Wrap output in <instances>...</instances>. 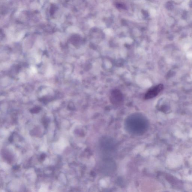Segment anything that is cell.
<instances>
[{"mask_svg":"<svg viewBox=\"0 0 192 192\" xmlns=\"http://www.w3.org/2000/svg\"><path fill=\"white\" fill-rule=\"evenodd\" d=\"M125 126L127 131L132 134L141 135L146 131L148 123L142 117L133 116L127 119Z\"/></svg>","mask_w":192,"mask_h":192,"instance_id":"6da1fadb","label":"cell"},{"mask_svg":"<svg viewBox=\"0 0 192 192\" xmlns=\"http://www.w3.org/2000/svg\"><path fill=\"white\" fill-rule=\"evenodd\" d=\"M164 86L162 84L156 86L153 88L150 89L147 93L146 94L145 98L146 99H149L154 98L163 90Z\"/></svg>","mask_w":192,"mask_h":192,"instance_id":"7a4b0ae2","label":"cell"},{"mask_svg":"<svg viewBox=\"0 0 192 192\" xmlns=\"http://www.w3.org/2000/svg\"><path fill=\"white\" fill-rule=\"evenodd\" d=\"M110 99L113 104L119 105L122 102L123 100L122 94L119 90H113L111 92Z\"/></svg>","mask_w":192,"mask_h":192,"instance_id":"3957f363","label":"cell"},{"mask_svg":"<svg viewBox=\"0 0 192 192\" xmlns=\"http://www.w3.org/2000/svg\"><path fill=\"white\" fill-rule=\"evenodd\" d=\"M102 141L101 145H102V148L104 150H109L113 149L114 147H113L114 146V145H113V143L110 142V140H109V139H106L103 140Z\"/></svg>","mask_w":192,"mask_h":192,"instance_id":"277c9868","label":"cell"},{"mask_svg":"<svg viewBox=\"0 0 192 192\" xmlns=\"http://www.w3.org/2000/svg\"><path fill=\"white\" fill-rule=\"evenodd\" d=\"M46 157V155L45 154H42L40 156V159L41 160L43 161L45 159Z\"/></svg>","mask_w":192,"mask_h":192,"instance_id":"5b68a950","label":"cell"},{"mask_svg":"<svg viewBox=\"0 0 192 192\" xmlns=\"http://www.w3.org/2000/svg\"><path fill=\"white\" fill-rule=\"evenodd\" d=\"M19 167H20V166H18V165L15 166H14L13 167V169L14 170H18L19 169Z\"/></svg>","mask_w":192,"mask_h":192,"instance_id":"8992f818","label":"cell"},{"mask_svg":"<svg viewBox=\"0 0 192 192\" xmlns=\"http://www.w3.org/2000/svg\"><path fill=\"white\" fill-rule=\"evenodd\" d=\"M9 140V141L10 142H13V136H12V135L10 136L9 138V140Z\"/></svg>","mask_w":192,"mask_h":192,"instance_id":"52a82bcc","label":"cell"}]
</instances>
